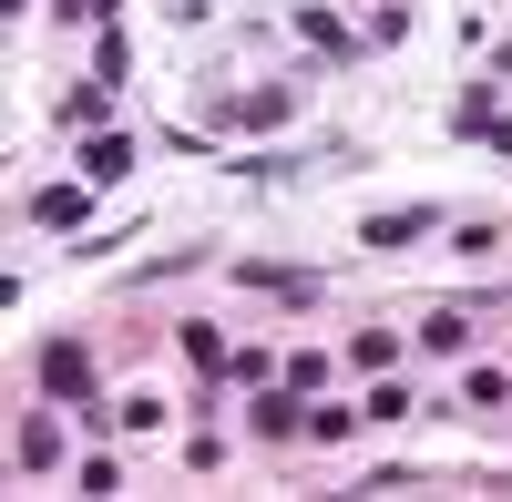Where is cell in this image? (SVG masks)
I'll list each match as a JSON object with an SVG mask.
<instances>
[{
	"mask_svg": "<svg viewBox=\"0 0 512 502\" xmlns=\"http://www.w3.org/2000/svg\"><path fill=\"white\" fill-rule=\"evenodd\" d=\"M390 349H400L390 328H359V339H349V359H359V369H390Z\"/></svg>",
	"mask_w": 512,
	"mask_h": 502,
	"instance_id": "obj_11",
	"label": "cell"
},
{
	"mask_svg": "<svg viewBox=\"0 0 512 502\" xmlns=\"http://www.w3.org/2000/svg\"><path fill=\"white\" fill-rule=\"evenodd\" d=\"M246 421H256V441H287V431H297V390H287V400L267 390V400H256V410H246Z\"/></svg>",
	"mask_w": 512,
	"mask_h": 502,
	"instance_id": "obj_7",
	"label": "cell"
},
{
	"mask_svg": "<svg viewBox=\"0 0 512 502\" xmlns=\"http://www.w3.org/2000/svg\"><path fill=\"white\" fill-rule=\"evenodd\" d=\"M175 349H185L195 369H226V339H216V328H185V339H175Z\"/></svg>",
	"mask_w": 512,
	"mask_h": 502,
	"instance_id": "obj_10",
	"label": "cell"
},
{
	"mask_svg": "<svg viewBox=\"0 0 512 502\" xmlns=\"http://www.w3.org/2000/svg\"><path fill=\"white\" fill-rule=\"evenodd\" d=\"M52 11H62V21H103L113 0H52Z\"/></svg>",
	"mask_w": 512,
	"mask_h": 502,
	"instance_id": "obj_12",
	"label": "cell"
},
{
	"mask_svg": "<svg viewBox=\"0 0 512 502\" xmlns=\"http://www.w3.org/2000/svg\"><path fill=\"white\" fill-rule=\"evenodd\" d=\"M502 62H512V31H502Z\"/></svg>",
	"mask_w": 512,
	"mask_h": 502,
	"instance_id": "obj_13",
	"label": "cell"
},
{
	"mask_svg": "<svg viewBox=\"0 0 512 502\" xmlns=\"http://www.w3.org/2000/svg\"><path fill=\"white\" fill-rule=\"evenodd\" d=\"M11 451H21V472H52V462H62V431L41 421V410H31V421H21V441H11Z\"/></svg>",
	"mask_w": 512,
	"mask_h": 502,
	"instance_id": "obj_5",
	"label": "cell"
},
{
	"mask_svg": "<svg viewBox=\"0 0 512 502\" xmlns=\"http://www.w3.org/2000/svg\"><path fill=\"white\" fill-rule=\"evenodd\" d=\"M185 11H195V0H185Z\"/></svg>",
	"mask_w": 512,
	"mask_h": 502,
	"instance_id": "obj_14",
	"label": "cell"
},
{
	"mask_svg": "<svg viewBox=\"0 0 512 502\" xmlns=\"http://www.w3.org/2000/svg\"><path fill=\"white\" fill-rule=\"evenodd\" d=\"M441 216H431V205H400V216H369L359 226V246H410V236H431Z\"/></svg>",
	"mask_w": 512,
	"mask_h": 502,
	"instance_id": "obj_2",
	"label": "cell"
},
{
	"mask_svg": "<svg viewBox=\"0 0 512 502\" xmlns=\"http://www.w3.org/2000/svg\"><path fill=\"white\" fill-rule=\"evenodd\" d=\"M123 62H134V41L103 31V41H93V82H123Z\"/></svg>",
	"mask_w": 512,
	"mask_h": 502,
	"instance_id": "obj_9",
	"label": "cell"
},
{
	"mask_svg": "<svg viewBox=\"0 0 512 502\" xmlns=\"http://www.w3.org/2000/svg\"><path fill=\"white\" fill-rule=\"evenodd\" d=\"M461 339H472V318H461V308H431V318H420V349H461Z\"/></svg>",
	"mask_w": 512,
	"mask_h": 502,
	"instance_id": "obj_8",
	"label": "cell"
},
{
	"mask_svg": "<svg viewBox=\"0 0 512 502\" xmlns=\"http://www.w3.org/2000/svg\"><path fill=\"white\" fill-rule=\"evenodd\" d=\"M41 390H52V400H93V359H82V339L41 349Z\"/></svg>",
	"mask_w": 512,
	"mask_h": 502,
	"instance_id": "obj_1",
	"label": "cell"
},
{
	"mask_svg": "<svg viewBox=\"0 0 512 502\" xmlns=\"http://www.w3.org/2000/svg\"><path fill=\"white\" fill-rule=\"evenodd\" d=\"M123 164H134V134H93V144H82V175H93V185H113Z\"/></svg>",
	"mask_w": 512,
	"mask_h": 502,
	"instance_id": "obj_4",
	"label": "cell"
},
{
	"mask_svg": "<svg viewBox=\"0 0 512 502\" xmlns=\"http://www.w3.org/2000/svg\"><path fill=\"white\" fill-rule=\"evenodd\" d=\"M31 226H82V185H41L31 195Z\"/></svg>",
	"mask_w": 512,
	"mask_h": 502,
	"instance_id": "obj_6",
	"label": "cell"
},
{
	"mask_svg": "<svg viewBox=\"0 0 512 502\" xmlns=\"http://www.w3.org/2000/svg\"><path fill=\"white\" fill-rule=\"evenodd\" d=\"M297 31H308V41H318L328 62H349V52H359V41H349V21H338V11H318V0H308V11H297Z\"/></svg>",
	"mask_w": 512,
	"mask_h": 502,
	"instance_id": "obj_3",
	"label": "cell"
}]
</instances>
